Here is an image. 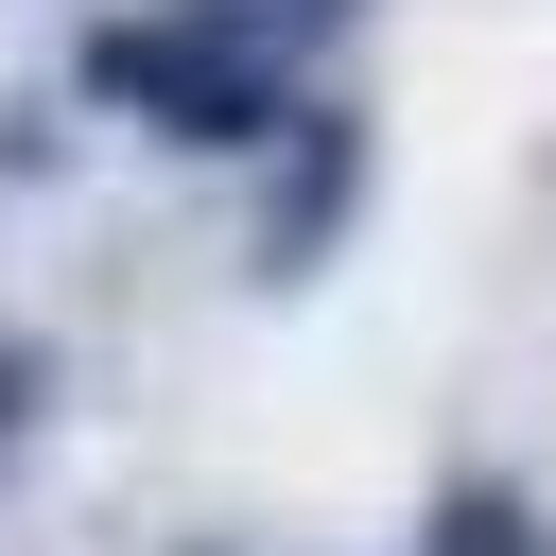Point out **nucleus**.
Instances as JSON below:
<instances>
[{
  "instance_id": "nucleus-1",
  "label": "nucleus",
  "mask_w": 556,
  "mask_h": 556,
  "mask_svg": "<svg viewBox=\"0 0 556 556\" xmlns=\"http://www.w3.org/2000/svg\"><path fill=\"white\" fill-rule=\"evenodd\" d=\"M70 87H87V104H139V122H156V139H191V156H261V139L295 122V87H278V70H243V52L174 35V17H104V35L70 52Z\"/></svg>"
},
{
  "instance_id": "nucleus-2",
  "label": "nucleus",
  "mask_w": 556,
  "mask_h": 556,
  "mask_svg": "<svg viewBox=\"0 0 556 556\" xmlns=\"http://www.w3.org/2000/svg\"><path fill=\"white\" fill-rule=\"evenodd\" d=\"M278 139H295V191H261V278H313L348 191H365V139H348V104H295Z\"/></svg>"
},
{
  "instance_id": "nucleus-3",
  "label": "nucleus",
  "mask_w": 556,
  "mask_h": 556,
  "mask_svg": "<svg viewBox=\"0 0 556 556\" xmlns=\"http://www.w3.org/2000/svg\"><path fill=\"white\" fill-rule=\"evenodd\" d=\"M365 0H174V35H208V52H243V70H278L295 87V52H330Z\"/></svg>"
},
{
  "instance_id": "nucleus-5",
  "label": "nucleus",
  "mask_w": 556,
  "mask_h": 556,
  "mask_svg": "<svg viewBox=\"0 0 556 556\" xmlns=\"http://www.w3.org/2000/svg\"><path fill=\"white\" fill-rule=\"evenodd\" d=\"M35 400H52V348H35V330H0V469H17V434H35Z\"/></svg>"
},
{
  "instance_id": "nucleus-4",
  "label": "nucleus",
  "mask_w": 556,
  "mask_h": 556,
  "mask_svg": "<svg viewBox=\"0 0 556 556\" xmlns=\"http://www.w3.org/2000/svg\"><path fill=\"white\" fill-rule=\"evenodd\" d=\"M417 556H556V521H539L504 469H452V486H434V521H417Z\"/></svg>"
}]
</instances>
